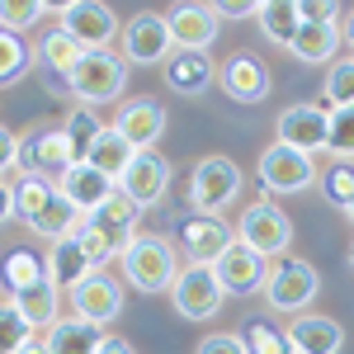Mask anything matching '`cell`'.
<instances>
[{
	"label": "cell",
	"mask_w": 354,
	"mask_h": 354,
	"mask_svg": "<svg viewBox=\"0 0 354 354\" xmlns=\"http://www.w3.org/2000/svg\"><path fill=\"white\" fill-rule=\"evenodd\" d=\"M43 265H48V283H53L57 293H71L76 283H85L95 265L85 260V250L76 245V236H66V241H53V250L43 255Z\"/></svg>",
	"instance_id": "cb8c5ba5"
},
{
	"label": "cell",
	"mask_w": 354,
	"mask_h": 354,
	"mask_svg": "<svg viewBox=\"0 0 354 354\" xmlns=\"http://www.w3.org/2000/svg\"><path fill=\"white\" fill-rule=\"evenodd\" d=\"M53 194H57V185L38 180V175H24V180L15 185V218H24V227H28V222L53 203Z\"/></svg>",
	"instance_id": "836d02e7"
},
{
	"label": "cell",
	"mask_w": 354,
	"mask_h": 354,
	"mask_svg": "<svg viewBox=\"0 0 354 354\" xmlns=\"http://www.w3.org/2000/svg\"><path fill=\"white\" fill-rule=\"evenodd\" d=\"M118 38H123V62H133V66H161L165 57L175 53L170 24L156 10H137L133 19L118 28Z\"/></svg>",
	"instance_id": "9c48e42d"
},
{
	"label": "cell",
	"mask_w": 354,
	"mask_h": 354,
	"mask_svg": "<svg viewBox=\"0 0 354 354\" xmlns=\"http://www.w3.org/2000/svg\"><path fill=\"white\" fill-rule=\"evenodd\" d=\"M213 274H218L222 293H255L265 288V274H270V260L245 250V245H232L222 260H213Z\"/></svg>",
	"instance_id": "44dd1931"
},
{
	"label": "cell",
	"mask_w": 354,
	"mask_h": 354,
	"mask_svg": "<svg viewBox=\"0 0 354 354\" xmlns=\"http://www.w3.org/2000/svg\"><path fill=\"white\" fill-rule=\"evenodd\" d=\"M133 156H137L133 142L118 133V128H104V133L95 137V147H90L85 165H90V170H100L104 180H113V185H118V175L128 170V161H133Z\"/></svg>",
	"instance_id": "484cf974"
},
{
	"label": "cell",
	"mask_w": 354,
	"mask_h": 354,
	"mask_svg": "<svg viewBox=\"0 0 354 354\" xmlns=\"http://www.w3.org/2000/svg\"><path fill=\"white\" fill-rule=\"evenodd\" d=\"M118 312H123V288H118V279H109V274H90L85 283L71 288V317L95 322V326H109Z\"/></svg>",
	"instance_id": "9a60e30c"
},
{
	"label": "cell",
	"mask_w": 354,
	"mask_h": 354,
	"mask_svg": "<svg viewBox=\"0 0 354 354\" xmlns=\"http://www.w3.org/2000/svg\"><path fill=\"white\" fill-rule=\"evenodd\" d=\"M317 180H322V194H326L330 208H340V213H345V208L354 203V165L350 161H335L326 175H317Z\"/></svg>",
	"instance_id": "e575fe53"
},
{
	"label": "cell",
	"mask_w": 354,
	"mask_h": 354,
	"mask_svg": "<svg viewBox=\"0 0 354 354\" xmlns=\"http://www.w3.org/2000/svg\"><path fill=\"white\" fill-rule=\"evenodd\" d=\"M57 28L66 38H76V48L85 53H104L123 24L104 0H71V5H57Z\"/></svg>",
	"instance_id": "52a82bcc"
},
{
	"label": "cell",
	"mask_w": 354,
	"mask_h": 354,
	"mask_svg": "<svg viewBox=\"0 0 354 354\" xmlns=\"http://www.w3.org/2000/svg\"><path fill=\"white\" fill-rule=\"evenodd\" d=\"M113 128L128 137L137 151H147V147H156L161 133H165V104L151 100V95H137V100H128V104H118Z\"/></svg>",
	"instance_id": "2e32d148"
},
{
	"label": "cell",
	"mask_w": 354,
	"mask_h": 354,
	"mask_svg": "<svg viewBox=\"0 0 354 354\" xmlns=\"http://www.w3.org/2000/svg\"><path fill=\"white\" fill-rule=\"evenodd\" d=\"M15 165H19V137H15L10 128H5V123H0V180H5Z\"/></svg>",
	"instance_id": "60d3db41"
},
{
	"label": "cell",
	"mask_w": 354,
	"mask_h": 354,
	"mask_svg": "<svg viewBox=\"0 0 354 354\" xmlns=\"http://www.w3.org/2000/svg\"><path fill=\"white\" fill-rule=\"evenodd\" d=\"M33 330L24 326V317L15 312V302H0V354H15Z\"/></svg>",
	"instance_id": "f35d334b"
},
{
	"label": "cell",
	"mask_w": 354,
	"mask_h": 354,
	"mask_svg": "<svg viewBox=\"0 0 354 354\" xmlns=\"http://www.w3.org/2000/svg\"><path fill=\"white\" fill-rule=\"evenodd\" d=\"M15 218V185L10 180H0V227Z\"/></svg>",
	"instance_id": "7bdbcfd3"
},
{
	"label": "cell",
	"mask_w": 354,
	"mask_h": 354,
	"mask_svg": "<svg viewBox=\"0 0 354 354\" xmlns=\"http://www.w3.org/2000/svg\"><path fill=\"white\" fill-rule=\"evenodd\" d=\"M241 340H245V354H293L288 350V335L279 326H270V322H250Z\"/></svg>",
	"instance_id": "74e56055"
},
{
	"label": "cell",
	"mask_w": 354,
	"mask_h": 354,
	"mask_svg": "<svg viewBox=\"0 0 354 354\" xmlns=\"http://www.w3.org/2000/svg\"><path fill=\"white\" fill-rule=\"evenodd\" d=\"M322 104L326 109H354V57H340L335 66H326Z\"/></svg>",
	"instance_id": "d6a6232c"
},
{
	"label": "cell",
	"mask_w": 354,
	"mask_h": 354,
	"mask_svg": "<svg viewBox=\"0 0 354 354\" xmlns=\"http://www.w3.org/2000/svg\"><path fill=\"white\" fill-rule=\"evenodd\" d=\"M255 170H260V194H302L317 185V161L293 151V147H283V142L265 147Z\"/></svg>",
	"instance_id": "ba28073f"
},
{
	"label": "cell",
	"mask_w": 354,
	"mask_h": 354,
	"mask_svg": "<svg viewBox=\"0 0 354 354\" xmlns=\"http://www.w3.org/2000/svg\"><path fill=\"white\" fill-rule=\"evenodd\" d=\"M213 15H218V24H222V19H255L260 5H250V0H218Z\"/></svg>",
	"instance_id": "b9f144b4"
},
{
	"label": "cell",
	"mask_w": 354,
	"mask_h": 354,
	"mask_svg": "<svg viewBox=\"0 0 354 354\" xmlns=\"http://www.w3.org/2000/svg\"><path fill=\"white\" fill-rule=\"evenodd\" d=\"M123 85H128V62L104 48V53H85L76 62V71L66 76V90L81 100V104H109L123 95Z\"/></svg>",
	"instance_id": "5b68a950"
},
{
	"label": "cell",
	"mask_w": 354,
	"mask_h": 354,
	"mask_svg": "<svg viewBox=\"0 0 354 354\" xmlns=\"http://www.w3.org/2000/svg\"><path fill=\"white\" fill-rule=\"evenodd\" d=\"M350 265H354V245H350Z\"/></svg>",
	"instance_id": "681fc988"
},
{
	"label": "cell",
	"mask_w": 354,
	"mask_h": 354,
	"mask_svg": "<svg viewBox=\"0 0 354 354\" xmlns=\"http://www.w3.org/2000/svg\"><path fill=\"white\" fill-rule=\"evenodd\" d=\"M274 133H279L283 147H293V151H302V156H317V151H326L330 109L326 104H288V109L279 113Z\"/></svg>",
	"instance_id": "7c38bea8"
},
{
	"label": "cell",
	"mask_w": 354,
	"mask_h": 354,
	"mask_svg": "<svg viewBox=\"0 0 354 354\" xmlns=\"http://www.w3.org/2000/svg\"><path fill=\"white\" fill-rule=\"evenodd\" d=\"M288 241H293V222H288V213H283L279 203H270L265 194L236 218V245L265 255V260H279V255L288 250Z\"/></svg>",
	"instance_id": "277c9868"
},
{
	"label": "cell",
	"mask_w": 354,
	"mask_h": 354,
	"mask_svg": "<svg viewBox=\"0 0 354 354\" xmlns=\"http://www.w3.org/2000/svg\"><path fill=\"white\" fill-rule=\"evenodd\" d=\"M218 85L236 104H260L270 95V71L255 53H232L227 62H218Z\"/></svg>",
	"instance_id": "5bb4252c"
},
{
	"label": "cell",
	"mask_w": 354,
	"mask_h": 354,
	"mask_svg": "<svg viewBox=\"0 0 354 354\" xmlns=\"http://www.w3.org/2000/svg\"><path fill=\"white\" fill-rule=\"evenodd\" d=\"M71 147H66V133L62 128H33L28 137H19V170L24 175H38V180H48L57 185L66 170H71Z\"/></svg>",
	"instance_id": "8fae6325"
},
{
	"label": "cell",
	"mask_w": 354,
	"mask_h": 354,
	"mask_svg": "<svg viewBox=\"0 0 354 354\" xmlns=\"http://www.w3.org/2000/svg\"><path fill=\"white\" fill-rule=\"evenodd\" d=\"M340 38H350V43H354V10L345 15V28H340Z\"/></svg>",
	"instance_id": "7dc6e473"
},
{
	"label": "cell",
	"mask_w": 354,
	"mask_h": 354,
	"mask_svg": "<svg viewBox=\"0 0 354 354\" xmlns=\"http://www.w3.org/2000/svg\"><path fill=\"white\" fill-rule=\"evenodd\" d=\"M33 66V48H28L19 33H5L0 28V85H19Z\"/></svg>",
	"instance_id": "1f68e13d"
},
{
	"label": "cell",
	"mask_w": 354,
	"mask_h": 354,
	"mask_svg": "<svg viewBox=\"0 0 354 354\" xmlns=\"http://www.w3.org/2000/svg\"><path fill=\"white\" fill-rule=\"evenodd\" d=\"M57 194H62V198H66L81 218H90V213H100L113 194H118V185H113V180H104L100 170H90V165H71V170L57 180Z\"/></svg>",
	"instance_id": "ffe728a7"
},
{
	"label": "cell",
	"mask_w": 354,
	"mask_h": 354,
	"mask_svg": "<svg viewBox=\"0 0 354 354\" xmlns=\"http://www.w3.org/2000/svg\"><path fill=\"white\" fill-rule=\"evenodd\" d=\"M43 15H48L43 0H0V28L5 33H19L24 38V28H33Z\"/></svg>",
	"instance_id": "d590c367"
},
{
	"label": "cell",
	"mask_w": 354,
	"mask_h": 354,
	"mask_svg": "<svg viewBox=\"0 0 354 354\" xmlns=\"http://www.w3.org/2000/svg\"><path fill=\"white\" fill-rule=\"evenodd\" d=\"M255 24H260V33L270 38L274 48H293V38L302 28V5L298 0H270V5H260Z\"/></svg>",
	"instance_id": "83f0119b"
},
{
	"label": "cell",
	"mask_w": 354,
	"mask_h": 354,
	"mask_svg": "<svg viewBox=\"0 0 354 354\" xmlns=\"http://www.w3.org/2000/svg\"><path fill=\"white\" fill-rule=\"evenodd\" d=\"M165 24H170V43H175L180 53H208V48L218 43V33H222L213 5H198V0L170 5V10H165Z\"/></svg>",
	"instance_id": "4fadbf2b"
},
{
	"label": "cell",
	"mask_w": 354,
	"mask_h": 354,
	"mask_svg": "<svg viewBox=\"0 0 354 354\" xmlns=\"http://www.w3.org/2000/svg\"><path fill=\"white\" fill-rule=\"evenodd\" d=\"M170 302L185 322H213L222 312V302H227V293H222L213 265H180L175 283H170Z\"/></svg>",
	"instance_id": "8992f818"
},
{
	"label": "cell",
	"mask_w": 354,
	"mask_h": 354,
	"mask_svg": "<svg viewBox=\"0 0 354 354\" xmlns=\"http://www.w3.org/2000/svg\"><path fill=\"white\" fill-rule=\"evenodd\" d=\"M81 57H85V48H76V38H66L62 28H48V33L38 38V62H43L62 85H66L71 71H76V62H81Z\"/></svg>",
	"instance_id": "f1b7e54d"
},
{
	"label": "cell",
	"mask_w": 354,
	"mask_h": 354,
	"mask_svg": "<svg viewBox=\"0 0 354 354\" xmlns=\"http://www.w3.org/2000/svg\"><path fill=\"white\" fill-rule=\"evenodd\" d=\"M283 335H288L293 354H340L345 350V326L335 317H322V312H302L293 326H283Z\"/></svg>",
	"instance_id": "d6986e66"
},
{
	"label": "cell",
	"mask_w": 354,
	"mask_h": 354,
	"mask_svg": "<svg viewBox=\"0 0 354 354\" xmlns=\"http://www.w3.org/2000/svg\"><path fill=\"white\" fill-rule=\"evenodd\" d=\"M15 354H48V345H43V340H38V335H28L24 345H19V350Z\"/></svg>",
	"instance_id": "bcb514c9"
},
{
	"label": "cell",
	"mask_w": 354,
	"mask_h": 354,
	"mask_svg": "<svg viewBox=\"0 0 354 354\" xmlns=\"http://www.w3.org/2000/svg\"><path fill=\"white\" fill-rule=\"evenodd\" d=\"M100 340H104V326L81 322V317H57L53 326H48V335H43L48 354H95Z\"/></svg>",
	"instance_id": "d4e9b609"
},
{
	"label": "cell",
	"mask_w": 354,
	"mask_h": 354,
	"mask_svg": "<svg viewBox=\"0 0 354 354\" xmlns=\"http://www.w3.org/2000/svg\"><path fill=\"white\" fill-rule=\"evenodd\" d=\"M118 265H123V279L133 283L137 293H170V283H175V274H180V250L170 236L161 232H137L128 250L118 255Z\"/></svg>",
	"instance_id": "6da1fadb"
},
{
	"label": "cell",
	"mask_w": 354,
	"mask_h": 354,
	"mask_svg": "<svg viewBox=\"0 0 354 354\" xmlns=\"http://www.w3.org/2000/svg\"><path fill=\"white\" fill-rule=\"evenodd\" d=\"M62 133H66V147H71V161L85 165L90 147H95V137L104 133V123L95 118V109H90V104H81V109H71V118L62 123Z\"/></svg>",
	"instance_id": "4dcf8cb0"
},
{
	"label": "cell",
	"mask_w": 354,
	"mask_h": 354,
	"mask_svg": "<svg viewBox=\"0 0 354 354\" xmlns=\"http://www.w3.org/2000/svg\"><path fill=\"white\" fill-rule=\"evenodd\" d=\"M15 312L24 317V326L28 330H48L62 317V293H57L53 283L43 279V283H33V288H24V293H15Z\"/></svg>",
	"instance_id": "4316f807"
},
{
	"label": "cell",
	"mask_w": 354,
	"mask_h": 354,
	"mask_svg": "<svg viewBox=\"0 0 354 354\" xmlns=\"http://www.w3.org/2000/svg\"><path fill=\"white\" fill-rule=\"evenodd\" d=\"M345 218H350V222H354V203H350V208H345Z\"/></svg>",
	"instance_id": "c3c4849f"
},
{
	"label": "cell",
	"mask_w": 354,
	"mask_h": 354,
	"mask_svg": "<svg viewBox=\"0 0 354 354\" xmlns=\"http://www.w3.org/2000/svg\"><path fill=\"white\" fill-rule=\"evenodd\" d=\"M317 293H322V274H317V265H307L302 255H279V260H270V274H265V302H270L274 312L302 317Z\"/></svg>",
	"instance_id": "7a4b0ae2"
},
{
	"label": "cell",
	"mask_w": 354,
	"mask_h": 354,
	"mask_svg": "<svg viewBox=\"0 0 354 354\" xmlns=\"http://www.w3.org/2000/svg\"><path fill=\"white\" fill-rule=\"evenodd\" d=\"M165 71V85L175 90V95H185V100H198V95H208L213 90V81H218V62L208 53H175L161 62Z\"/></svg>",
	"instance_id": "e0dca14e"
},
{
	"label": "cell",
	"mask_w": 354,
	"mask_h": 354,
	"mask_svg": "<svg viewBox=\"0 0 354 354\" xmlns=\"http://www.w3.org/2000/svg\"><path fill=\"white\" fill-rule=\"evenodd\" d=\"M302 19H340L335 5H302Z\"/></svg>",
	"instance_id": "f6af8a7d"
},
{
	"label": "cell",
	"mask_w": 354,
	"mask_h": 354,
	"mask_svg": "<svg viewBox=\"0 0 354 354\" xmlns=\"http://www.w3.org/2000/svg\"><path fill=\"white\" fill-rule=\"evenodd\" d=\"M288 53L298 57L302 66H330L335 53H340V19H302Z\"/></svg>",
	"instance_id": "603a6c76"
},
{
	"label": "cell",
	"mask_w": 354,
	"mask_h": 354,
	"mask_svg": "<svg viewBox=\"0 0 354 354\" xmlns=\"http://www.w3.org/2000/svg\"><path fill=\"white\" fill-rule=\"evenodd\" d=\"M326 151L335 156V161H350L354 165V109H330Z\"/></svg>",
	"instance_id": "8d00e7d4"
},
{
	"label": "cell",
	"mask_w": 354,
	"mask_h": 354,
	"mask_svg": "<svg viewBox=\"0 0 354 354\" xmlns=\"http://www.w3.org/2000/svg\"><path fill=\"white\" fill-rule=\"evenodd\" d=\"M165 189H170V161H165L156 147L137 151L133 161H128V170L118 175V194L133 203L137 213H142V208H156L165 198Z\"/></svg>",
	"instance_id": "30bf717a"
},
{
	"label": "cell",
	"mask_w": 354,
	"mask_h": 354,
	"mask_svg": "<svg viewBox=\"0 0 354 354\" xmlns=\"http://www.w3.org/2000/svg\"><path fill=\"white\" fill-rule=\"evenodd\" d=\"M180 245H185L189 265H213V260H222V255L236 245V232H232L222 218H185Z\"/></svg>",
	"instance_id": "ac0fdd59"
},
{
	"label": "cell",
	"mask_w": 354,
	"mask_h": 354,
	"mask_svg": "<svg viewBox=\"0 0 354 354\" xmlns=\"http://www.w3.org/2000/svg\"><path fill=\"white\" fill-rule=\"evenodd\" d=\"M48 279V265L33 255V250H10L5 260H0V283H5V293L15 298V293H24L33 283H43Z\"/></svg>",
	"instance_id": "f546056e"
},
{
	"label": "cell",
	"mask_w": 354,
	"mask_h": 354,
	"mask_svg": "<svg viewBox=\"0 0 354 354\" xmlns=\"http://www.w3.org/2000/svg\"><path fill=\"white\" fill-rule=\"evenodd\" d=\"M85 227H90V232H95L104 245H109L113 255H123V250H128V241L137 236V208L123 198V194H113L100 213H90V218H85Z\"/></svg>",
	"instance_id": "7402d4cb"
},
{
	"label": "cell",
	"mask_w": 354,
	"mask_h": 354,
	"mask_svg": "<svg viewBox=\"0 0 354 354\" xmlns=\"http://www.w3.org/2000/svg\"><path fill=\"white\" fill-rule=\"evenodd\" d=\"M194 354H245V340L232 335V330H218V335H203Z\"/></svg>",
	"instance_id": "ab89813d"
},
{
	"label": "cell",
	"mask_w": 354,
	"mask_h": 354,
	"mask_svg": "<svg viewBox=\"0 0 354 354\" xmlns=\"http://www.w3.org/2000/svg\"><path fill=\"white\" fill-rule=\"evenodd\" d=\"M95 354H137V350H133V340H123V335H104Z\"/></svg>",
	"instance_id": "ee69618b"
},
{
	"label": "cell",
	"mask_w": 354,
	"mask_h": 354,
	"mask_svg": "<svg viewBox=\"0 0 354 354\" xmlns=\"http://www.w3.org/2000/svg\"><path fill=\"white\" fill-rule=\"evenodd\" d=\"M241 194V165L232 156H203L189 175V208L194 218H218Z\"/></svg>",
	"instance_id": "3957f363"
}]
</instances>
